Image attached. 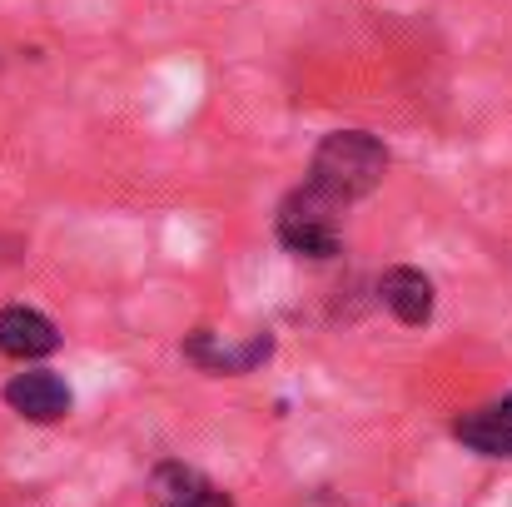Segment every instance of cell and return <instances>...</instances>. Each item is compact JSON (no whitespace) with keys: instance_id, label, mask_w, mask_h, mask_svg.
<instances>
[{"instance_id":"7","label":"cell","mask_w":512,"mask_h":507,"mask_svg":"<svg viewBox=\"0 0 512 507\" xmlns=\"http://www.w3.org/2000/svg\"><path fill=\"white\" fill-rule=\"evenodd\" d=\"M378 299H383V309H388L398 324H408V329H418V324L433 319V279H428L423 269H408V264L388 269V274L378 279Z\"/></svg>"},{"instance_id":"3","label":"cell","mask_w":512,"mask_h":507,"mask_svg":"<svg viewBox=\"0 0 512 507\" xmlns=\"http://www.w3.org/2000/svg\"><path fill=\"white\" fill-rule=\"evenodd\" d=\"M5 408L20 413L25 423H60L70 408H75V393L60 373L50 368H30V373H15L5 388H0Z\"/></svg>"},{"instance_id":"4","label":"cell","mask_w":512,"mask_h":507,"mask_svg":"<svg viewBox=\"0 0 512 507\" xmlns=\"http://www.w3.org/2000/svg\"><path fill=\"white\" fill-rule=\"evenodd\" d=\"M269 353H274V338L269 334L229 343V338H219L214 329H194V334L184 338V358L199 363L204 373H249V368H259Z\"/></svg>"},{"instance_id":"8","label":"cell","mask_w":512,"mask_h":507,"mask_svg":"<svg viewBox=\"0 0 512 507\" xmlns=\"http://www.w3.org/2000/svg\"><path fill=\"white\" fill-rule=\"evenodd\" d=\"M453 438L483 458H512V393L478 408V413H463L453 423Z\"/></svg>"},{"instance_id":"5","label":"cell","mask_w":512,"mask_h":507,"mask_svg":"<svg viewBox=\"0 0 512 507\" xmlns=\"http://www.w3.org/2000/svg\"><path fill=\"white\" fill-rule=\"evenodd\" d=\"M55 348H60V329L40 309H25V304L0 309V353L5 358L35 363V358H50Z\"/></svg>"},{"instance_id":"2","label":"cell","mask_w":512,"mask_h":507,"mask_svg":"<svg viewBox=\"0 0 512 507\" xmlns=\"http://www.w3.org/2000/svg\"><path fill=\"white\" fill-rule=\"evenodd\" d=\"M339 209L324 204L319 194H309L304 184L279 204V219H274V234L289 254L299 259H334L343 244V229H339Z\"/></svg>"},{"instance_id":"6","label":"cell","mask_w":512,"mask_h":507,"mask_svg":"<svg viewBox=\"0 0 512 507\" xmlns=\"http://www.w3.org/2000/svg\"><path fill=\"white\" fill-rule=\"evenodd\" d=\"M150 493H155L160 507H234V498L219 483H209L189 463H160L150 473Z\"/></svg>"},{"instance_id":"1","label":"cell","mask_w":512,"mask_h":507,"mask_svg":"<svg viewBox=\"0 0 512 507\" xmlns=\"http://www.w3.org/2000/svg\"><path fill=\"white\" fill-rule=\"evenodd\" d=\"M383 174H388V150L368 130H334L314 150L304 189L319 194L324 204H334L343 214L348 204H358L363 194H373L383 184Z\"/></svg>"}]
</instances>
